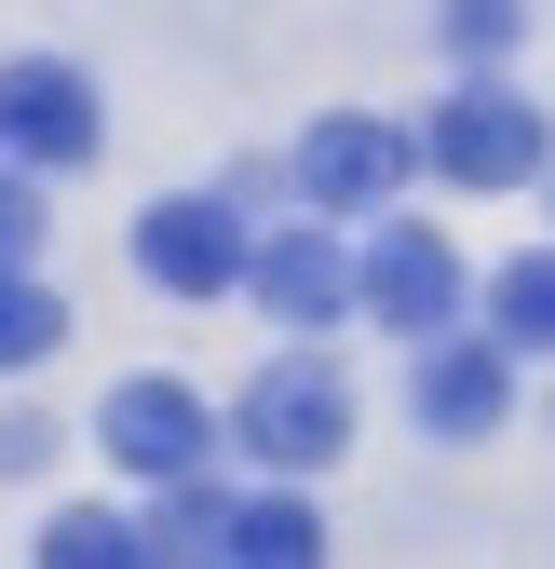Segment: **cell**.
Returning a JSON list of instances; mask_svg holds the SVG:
<instances>
[{"mask_svg": "<svg viewBox=\"0 0 555 569\" xmlns=\"http://www.w3.org/2000/svg\"><path fill=\"white\" fill-rule=\"evenodd\" d=\"M231 435H244L271 475H325L339 448H353V393H339L325 352H271V367L244 380V407H231Z\"/></svg>", "mask_w": 555, "mask_h": 569, "instance_id": "6da1fadb", "label": "cell"}, {"mask_svg": "<svg viewBox=\"0 0 555 569\" xmlns=\"http://www.w3.org/2000/svg\"><path fill=\"white\" fill-rule=\"evenodd\" d=\"M421 163L461 177V190H528V177H542V109H528L515 82H461V96L434 109V136H421Z\"/></svg>", "mask_w": 555, "mask_h": 569, "instance_id": "7a4b0ae2", "label": "cell"}, {"mask_svg": "<svg viewBox=\"0 0 555 569\" xmlns=\"http://www.w3.org/2000/svg\"><path fill=\"white\" fill-rule=\"evenodd\" d=\"M95 82L82 68H54V54H14L0 68V163H41V177H68V163H95Z\"/></svg>", "mask_w": 555, "mask_h": 569, "instance_id": "3957f363", "label": "cell"}, {"mask_svg": "<svg viewBox=\"0 0 555 569\" xmlns=\"http://www.w3.org/2000/svg\"><path fill=\"white\" fill-rule=\"evenodd\" d=\"M353 312H366V326H393V339H434V326L461 312V258H447V231L393 218V231L353 258Z\"/></svg>", "mask_w": 555, "mask_h": 569, "instance_id": "277c9868", "label": "cell"}, {"mask_svg": "<svg viewBox=\"0 0 555 569\" xmlns=\"http://www.w3.org/2000/svg\"><path fill=\"white\" fill-rule=\"evenodd\" d=\"M95 448L122 461V475H203V448H218V407H203L190 380H122L109 407H95Z\"/></svg>", "mask_w": 555, "mask_h": 569, "instance_id": "5b68a950", "label": "cell"}, {"mask_svg": "<svg viewBox=\"0 0 555 569\" xmlns=\"http://www.w3.org/2000/svg\"><path fill=\"white\" fill-rule=\"evenodd\" d=\"M135 271H150L163 299H231V284H244V218L203 203V190H176V203L135 218Z\"/></svg>", "mask_w": 555, "mask_h": 569, "instance_id": "8992f818", "label": "cell"}, {"mask_svg": "<svg viewBox=\"0 0 555 569\" xmlns=\"http://www.w3.org/2000/svg\"><path fill=\"white\" fill-rule=\"evenodd\" d=\"M406 136L393 122H366V109H339V122H312V150H299V190L325 203V218H380V203L406 190Z\"/></svg>", "mask_w": 555, "mask_h": 569, "instance_id": "52a82bcc", "label": "cell"}, {"mask_svg": "<svg viewBox=\"0 0 555 569\" xmlns=\"http://www.w3.org/2000/svg\"><path fill=\"white\" fill-rule=\"evenodd\" d=\"M244 284H258L271 326H339V312H353V258H339L325 231H271V244H244Z\"/></svg>", "mask_w": 555, "mask_h": 569, "instance_id": "ba28073f", "label": "cell"}, {"mask_svg": "<svg viewBox=\"0 0 555 569\" xmlns=\"http://www.w3.org/2000/svg\"><path fill=\"white\" fill-rule=\"evenodd\" d=\"M502 407H515V352L434 326V352H421V420H434V435H488Z\"/></svg>", "mask_w": 555, "mask_h": 569, "instance_id": "9c48e42d", "label": "cell"}, {"mask_svg": "<svg viewBox=\"0 0 555 569\" xmlns=\"http://www.w3.org/2000/svg\"><path fill=\"white\" fill-rule=\"evenodd\" d=\"M218 556H244V569H312V556H325V516H312V502H285V488H271V502H231Z\"/></svg>", "mask_w": 555, "mask_h": 569, "instance_id": "30bf717a", "label": "cell"}, {"mask_svg": "<svg viewBox=\"0 0 555 569\" xmlns=\"http://www.w3.org/2000/svg\"><path fill=\"white\" fill-rule=\"evenodd\" d=\"M488 339H502V352H555V244H542V258H502V284H488Z\"/></svg>", "mask_w": 555, "mask_h": 569, "instance_id": "8fae6325", "label": "cell"}, {"mask_svg": "<svg viewBox=\"0 0 555 569\" xmlns=\"http://www.w3.org/2000/svg\"><path fill=\"white\" fill-rule=\"evenodd\" d=\"M135 556H150V529H122V516H95V502L41 529V569H135Z\"/></svg>", "mask_w": 555, "mask_h": 569, "instance_id": "7c38bea8", "label": "cell"}, {"mask_svg": "<svg viewBox=\"0 0 555 569\" xmlns=\"http://www.w3.org/2000/svg\"><path fill=\"white\" fill-rule=\"evenodd\" d=\"M54 339H68V312H54V284H41V271H0V367H41Z\"/></svg>", "mask_w": 555, "mask_h": 569, "instance_id": "4fadbf2b", "label": "cell"}, {"mask_svg": "<svg viewBox=\"0 0 555 569\" xmlns=\"http://www.w3.org/2000/svg\"><path fill=\"white\" fill-rule=\"evenodd\" d=\"M218 529H231V502L203 475H163V529H150V556H218Z\"/></svg>", "mask_w": 555, "mask_h": 569, "instance_id": "5bb4252c", "label": "cell"}, {"mask_svg": "<svg viewBox=\"0 0 555 569\" xmlns=\"http://www.w3.org/2000/svg\"><path fill=\"white\" fill-rule=\"evenodd\" d=\"M515 28H528V0H447V54H461V68H502Z\"/></svg>", "mask_w": 555, "mask_h": 569, "instance_id": "9a60e30c", "label": "cell"}, {"mask_svg": "<svg viewBox=\"0 0 555 569\" xmlns=\"http://www.w3.org/2000/svg\"><path fill=\"white\" fill-rule=\"evenodd\" d=\"M28 258H41V177L0 163V271H28Z\"/></svg>", "mask_w": 555, "mask_h": 569, "instance_id": "2e32d148", "label": "cell"}]
</instances>
